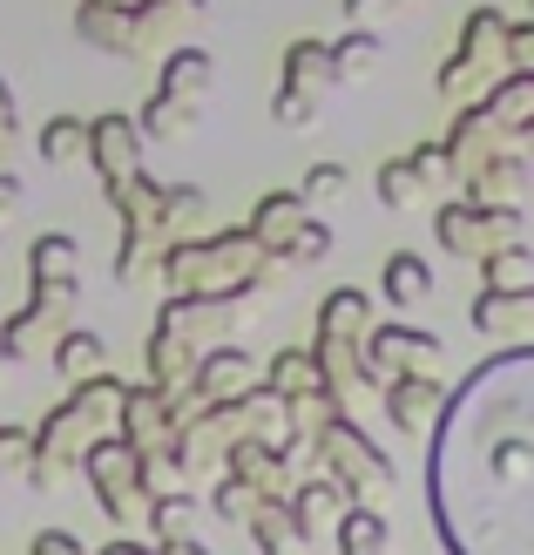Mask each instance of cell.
Returning <instances> with one entry per match:
<instances>
[{
	"instance_id": "36",
	"label": "cell",
	"mask_w": 534,
	"mask_h": 555,
	"mask_svg": "<svg viewBox=\"0 0 534 555\" xmlns=\"http://www.w3.org/2000/svg\"><path fill=\"white\" fill-rule=\"evenodd\" d=\"M162 555H210V548H196V542H162Z\"/></svg>"
},
{
	"instance_id": "30",
	"label": "cell",
	"mask_w": 534,
	"mask_h": 555,
	"mask_svg": "<svg viewBox=\"0 0 534 555\" xmlns=\"http://www.w3.org/2000/svg\"><path fill=\"white\" fill-rule=\"evenodd\" d=\"M508 75H534V21H508Z\"/></svg>"
},
{
	"instance_id": "33",
	"label": "cell",
	"mask_w": 534,
	"mask_h": 555,
	"mask_svg": "<svg viewBox=\"0 0 534 555\" xmlns=\"http://www.w3.org/2000/svg\"><path fill=\"white\" fill-rule=\"evenodd\" d=\"M35 555H81L75 535H35Z\"/></svg>"
},
{
	"instance_id": "37",
	"label": "cell",
	"mask_w": 534,
	"mask_h": 555,
	"mask_svg": "<svg viewBox=\"0 0 534 555\" xmlns=\"http://www.w3.org/2000/svg\"><path fill=\"white\" fill-rule=\"evenodd\" d=\"M108 555H149V548H135V542H116V548H108Z\"/></svg>"
},
{
	"instance_id": "7",
	"label": "cell",
	"mask_w": 534,
	"mask_h": 555,
	"mask_svg": "<svg viewBox=\"0 0 534 555\" xmlns=\"http://www.w3.org/2000/svg\"><path fill=\"white\" fill-rule=\"evenodd\" d=\"M440 413H446V393H440L433 373H406V379L386 386V421L400 427V434H427V427H440Z\"/></svg>"
},
{
	"instance_id": "16",
	"label": "cell",
	"mask_w": 534,
	"mask_h": 555,
	"mask_svg": "<svg viewBox=\"0 0 534 555\" xmlns=\"http://www.w3.org/2000/svg\"><path fill=\"white\" fill-rule=\"evenodd\" d=\"M379 292L392 305H419V298H433V264L419 258V251H392L386 271H379Z\"/></svg>"
},
{
	"instance_id": "2",
	"label": "cell",
	"mask_w": 534,
	"mask_h": 555,
	"mask_svg": "<svg viewBox=\"0 0 534 555\" xmlns=\"http://www.w3.org/2000/svg\"><path fill=\"white\" fill-rule=\"evenodd\" d=\"M277 258L250 231H217V237H183L162 258L170 298H223V292H258Z\"/></svg>"
},
{
	"instance_id": "20",
	"label": "cell",
	"mask_w": 534,
	"mask_h": 555,
	"mask_svg": "<svg viewBox=\"0 0 534 555\" xmlns=\"http://www.w3.org/2000/svg\"><path fill=\"white\" fill-rule=\"evenodd\" d=\"M481 278H487V292H521L534 278V251L528 244H500V251L481 258Z\"/></svg>"
},
{
	"instance_id": "29",
	"label": "cell",
	"mask_w": 534,
	"mask_h": 555,
	"mask_svg": "<svg viewBox=\"0 0 534 555\" xmlns=\"http://www.w3.org/2000/svg\"><path fill=\"white\" fill-rule=\"evenodd\" d=\"M271 116L285 122V129H312V122H318V102H312V95H291V89H277Z\"/></svg>"
},
{
	"instance_id": "35",
	"label": "cell",
	"mask_w": 534,
	"mask_h": 555,
	"mask_svg": "<svg viewBox=\"0 0 534 555\" xmlns=\"http://www.w3.org/2000/svg\"><path fill=\"white\" fill-rule=\"evenodd\" d=\"M386 8H392V0H346V21H359V27H365V21L386 14Z\"/></svg>"
},
{
	"instance_id": "22",
	"label": "cell",
	"mask_w": 534,
	"mask_h": 555,
	"mask_svg": "<svg viewBox=\"0 0 534 555\" xmlns=\"http://www.w3.org/2000/svg\"><path fill=\"white\" fill-rule=\"evenodd\" d=\"M379 542H386L379 508H346L339 515V555H379Z\"/></svg>"
},
{
	"instance_id": "25",
	"label": "cell",
	"mask_w": 534,
	"mask_h": 555,
	"mask_svg": "<svg viewBox=\"0 0 534 555\" xmlns=\"http://www.w3.org/2000/svg\"><path fill=\"white\" fill-rule=\"evenodd\" d=\"M318 258H331V224H318V217H304L298 224V237L277 251V264H318Z\"/></svg>"
},
{
	"instance_id": "4",
	"label": "cell",
	"mask_w": 534,
	"mask_h": 555,
	"mask_svg": "<svg viewBox=\"0 0 534 555\" xmlns=\"http://www.w3.org/2000/svg\"><path fill=\"white\" fill-rule=\"evenodd\" d=\"M440 366V332H419V325H373L359 339V379H406V373H433Z\"/></svg>"
},
{
	"instance_id": "11",
	"label": "cell",
	"mask_w": 534,
	"mask_h": 555,
	"mask_svg": "<svg viewBox=\"0 0 534 555\" xmlns=\"http://www.w3.org/2000/svg\"><path fill=\"white\" fill-rule=\"evenodd\" d=\"M339 81V68H331V41H291L285 48V89L291 95H312V102H325V89Z\"/></svg>"
},
{
	"instance_id": "18",
	"label": "cell",
	"mask_w": 534,
	"mask_h": 555,
	"mask_svg": "<svg viewBox=\"0 0 534 555\" xmlns=\"http://www.w3.org/2000/svg\"><path fill=\"white\" fill-rule=\"evenodd\" d=\"M318 359H312V346H291V352H277L271 359V393L277 400H304V393H318Z\"/></svg>"
},
{
	"instance_id": "32",
	"label": "cell",
	"mask_w": 534,
	"mask_h": 555,
	"mask_svg": "<svg viewBox=\"0 0 534 555\" xmlns=\"http://www.w3.org/2000/svg\"><path fill=\"white\" fill-rule=\"evenodd\" d=\"M406 163H413V170H419V183H427V190H433V183L446 177V150H440V143H427V150H413Z\"/></svg>"
},
{
	"instance_id": "14",
	"label": "cell",
	"mask_w": 534,
	"mask_h": 555,
	"mask_svg": "<svg viewBox=\"0 0 534 555\" xmlns=\"http://www.w3.org/2000/svg\"><path fill=\"white\" fill-rule=\"evenodd\" d=\"M298 224H304V197H298V190H277V197H264L258 210H250V237H258L271 258L298 237Z\"/></svg>"
},
{
	"instance_id": "6",
	"label": "cell",
	"mask_w": 534,
	"mask_h": 555,
	"mask_svg": "<svg viewBox=\"0 0 534 555\" xmlns=\"http://www.w3.org/2000/svg\"><path fill=\"white\" fill-rule=\"evenodd\" d=\"M454 62L494 89V81L508 75V14H500V8H473L460 21V54H454Z\"/></svg>"
},
{
	"instance_id": "24",
	"label": "cell",
	"mask_w": 534,
	"mask_h": 555,
	"mask_svg": "<svg viewBox=\"0 0 534 555\" xmlns=\"http://www.w3.org/2000/svg\"><path fill=\"white\" fill-rule=\"evenodd\" d=\"M419 197H427V183H419V170H413L406 156H392L386 170H379V204H386V210H413Z\"/></svg>"
},
{
	"instance_id": "12",
	"label": "cell",
	"mask_w": 534,
	"mask_h": 555,
	"mask_svg": "<svg viewBox=\"0 0 534 555\" xmlns=\"http://www.w3.org/2000/svg\"><path fill=\"white\" fill-rule=\"evenodd\" d=\"M75 35L102 48V54H143V41H135V21L122 8H102V0H81V14H75Z\"/></svg>"
},
{
	"instance_id": "5",
	"label": "cell",
	"mask_w": 534,
	"mask_h": 555,
	"mask_svg": "<svg viewBox=\"0 0 534 555\" xmlns=\"http://www.w3.org/2000/svg\"><path fill=\"white\" fill-rule=\"evenodd\" d=\"M135 156H143L135 116H95V122H89V163H95V177H102L108 197H116L122 183L143 177V170H135Z\"/></svg>"
},
{
	"instance_id": "28",
	"label": "cell",
	"mask_w": 534,
	"mask_h": 555,
	"mask_svg": "<svg viewBox=\"0 0 534 555\" xmlns=\"http://www.w3.org/2000/svg\"><path fill=\"white\" fill-rule=\"evenodd\" d=\"M190 508H196L190 494H162V502L149 508V515H156V535H162V542H183V529H190Z\"/></svg>"
},
{
	"instance_id": "38",
	"label": "cell",
	"mask_w": 534,
	"mask_h": 555,
	"mask_svg": "<svg viewBox=\"0 0 534 555\" xmlns=\"http://www.w3.org/2000/svg\"><path fill=\"white\" fill-rule=\"evenodd\" d=\"M528 21H534V0H528Z\"/></svg>"
},
{
	"instance_id": "17",
	"label": "cell",
	"mask_w": 534,
	"mask_h": 555,
	"mask_svg": "<svg viewBox=\"0 0 534 555\" xmlns=\"http://www.w3.org/2000/svg\"><path fill=\"white\" fill-rule=\"evenodd\" d=\"M75 264H81V251H75L68 231H48V237H35V251H27V278H35V285H75Z\"/></svg>"
},
{
	"instance_id": "1",
	"label": "cell",
	"mask_w": 534,
	"mask_h": 555,
	"mask_svg": "<svg viewBox=\"0 0 534 555\" xmlns=\"http://www.w3.org/2000/svg\"><path fill=\"white\" fill-rule=\"evenodd\" d=\"M433 508L454 555H534V346L487 359L446 400Z\"/></svg>"
},
{
	"instance_id": "21",
	"label": "cell",
	"mask_w": 534,
	"mask_h": 555,
	"mask_svg": "<svg viewBox=\"0 0 534 555\" xmlns=\"http://www.w3.org/2000/svg\"><path fill=\"white\" fill-rule=\"evenodd\" d=\"M379 35H373V27H352V35H339V41H331V68H339V81H359L365 68H379Z\"/></svg>"
},
{
	"instance_id": "34",
	"label": "cell",
	"mask_w": 534,
	"mask_h": 555,
	"mask_svg": "<svg viewBox=\"0 0 534 555\" xmlns=\"http://www.w3.org/2000/svg\"><path fill=\"white\" fill-rule=\"evenodd\" d=\"M21 210V183L8 177V170H0V224H8V217Z\"/></svg>"
},
{
	"instance_id": "27",
	"label": "cell",
	"mask_w": 534,
	"mask_h": 555,
	"mask_svg": "<svg viewBox=\"0 0 534 555\" xmlns=\"http://www.w3.org/2000/svg\"><path fill=\"white\" fill-rule=\"evenodd\" d=\"M177 129H183V108H177L170 95H149L143 116H135V135H149V143H170Z\"/></svg>"
},
{
	"instance_id": "19",
	"label": "cell",
	"mask_w": 534,
	"mask_h": 555,
	"mask_svg": "<svg viewBox=\"0 0 534 555\" xmlns=\"http://www.w3.org/2000/svg\"><path fill=\"white\" fill-rule=\"evenodd\" d=\"M89 156V122L81 116H54V122H41V163H81Z\"/></svg>"
},
{
	"instance_id": "13",
	"label": "cell",
	"mask_w": 534,
	"mask_h": 555,
	"mask_svg": "<svg viewBox=\"0 0 534 555\" xmlns=\"http://www.w3.org/2000/svg\"><path fill=\"white\" fill-rule=\"evenodd\" d=\"M339 515H346V488L331 481V475H318V481H304V488H298V502H291V529H298V535H331V529H339Z\"/></svg>"
},
{
	"instance_id": "9",
	"label": "cell",
	"mask_w": 534,
	"mask_h": 555,
	"mask_svg": "<svg viewBox=\"0 0 534 555\" xmlns=\"http://www.w3.org/2000/svg\"><path fill=\"white\" fill-rule=\"evenodd\" d=\"M467 319H473V332H487V339H528V325H534V285H521V292H481Z\"/></svg>"
},
{
	"instance_id": "26",
	"label": "cell",
	"mask_w": 534,
	"mask_h": 555,
	"mask_svg": "<svg viewBox=\"0 0 534 555\" xmlns=\"http://www.w3.org/2000/svg\"><path fill=\"white\" fill-rule=\"evenodd\" d=\"M346 190H352L346 163H312V170H304V183H298V197H304V204H339Z\"/></svg>"
},
{
	"instance_id": "3",
	"label": "cell",
	"mask_w": 534,
	"mask_h": 555,
	"mask_svg": "<svg viewBox=\"0 0 534 555\" xmlns=\"http://www.w3.org/2000/svg\"><path fill=\"white\" fill-rule=\"evenodd\" d=\"M318 448H325V461H331L325 475L339 481L346 494H365V508H379L386 494H392V467H386V454H379L352 421H325V427H318Z\"/></svg>"
},
{
	"instance_id": "23",
	"label": "cell",
	"mask_w": 534,
	"mask_h": 555,
	"mask_svg": "<svg viewBox=\"0 0 534 555\" xmlns=\"http://www.w3.org/2000/svg\"><path fill=\"white\" fill-rule=\"evenodd\" d=\"M318 332H339V339H365V292H331L318 305Z\"/></svg>"
},
{
	"instance_id": "39",
	"label": "cell",
	"mask_w": 534,
	"mask_h": 555,
	"mask_svg": "<svg viewBox=\"0 0 534 555\" xmlns=\"http://www.w3.org/2000/svg\"><path fill=\"white\" fill-rule=\"evenodd\" d=\"M129 8H143V0H129Z\"/></svg>"
},
{
	"instance_id": "31",
	"label": "cell",
	"mask_w": 534,
	"mask_h": 555,
	"mask_svg": "<svg viewBox=\"0 0 534 555\" xmlns=\"http://www.w3.org/2000/svg\"><path fill=\"white\" fill-rule=\"evenodd\" d=\"M250 508H258V488H244V481H223V488H217V515H223V521H244Z\"/></svg>"
},
{
	"instance_id": "8",
	"label": "cell",
	"mask_w": 534,
	"mask_h": 555,
	"mask_svg": "<svg viewBox=\"0 0 534 555\" xmlns=\"http://www.w3.org/2000/svg\"><path fill=\"white\" fill-rule=\"evenodd\" d=\"M250 379H258V366H250V352H244V346H217V352H204V359H196V373H190V393L210 406V400H237Z\"/></svg>"
},
{
	"instance_id": "10",
	"label": "cell",
	"mask_w": 534,
	"mask_h": 555,
	"mask_svg": "<svg viewBox=\"0 0 534 555\" xmlns=\"http://www.w3.org/2000/svg\"><path fill=\"white\" fill-rule=\"evenodd\" d=\"M210 81H217V62H210V48H177L170 62H162V81H156V95H170L183 116L196 102L210 95Z\"/></svg>"
},
{
	"instance_id": "15",
	"label": "cell",
	"mask_w": 534,
	"mask_h": 555,
	"mask_svg": "<svg viewBox=\"0 0 534 555\" xmlns=\"http://www.w3.org/2000/svg\"><path fill=\"white\" fill-rule=\"evenodd\" d=\"M54 366H62L68 386H89L108 373V346H102V332H62V346H54Z\"/></svg>"
}]
</instances>
